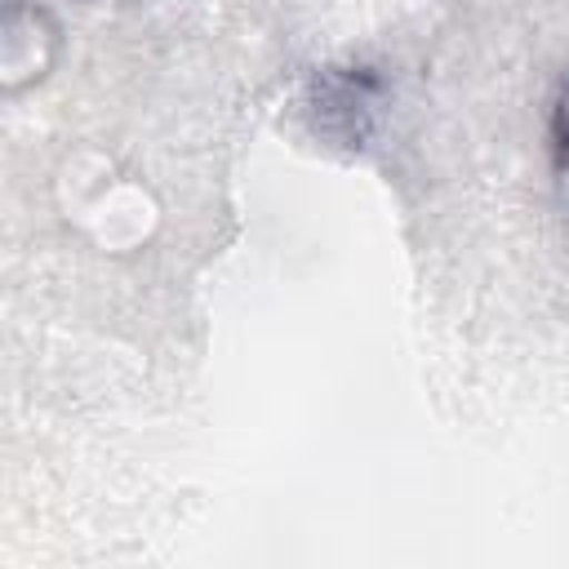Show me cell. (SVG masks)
Masks as SVG:
<instances>
[{
    "instance_id": "cell-1",
    "label": "cell",
    "mask_w": 569,
    "mask_h": 569,
    "mask_svg": "<svg viewBox=\"0 0 569 569\" xmlns=\"http://www.w3.org/2000/svg\"><path fill=\"white\" fill-rule=\"evenodd\" d=\"M556 138H560V151H565V160H569V89H565L560 111H556Z\"/></svg>"
}]
</instances>
